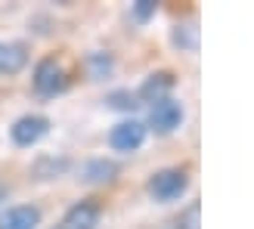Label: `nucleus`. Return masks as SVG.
Returning a JSON list of instances; mask_svg holds the SVG:
<instances>
[{
  "label": "nucleus",
  "instance_id": "obj_11",
  "mask_svg": "<svg viewBox=\"0 0 254 229\" xmlns=\"http://www.w3.org/2000/svg\"><path fill=\"white\" fill-rule=\"evenodd\" d=\"M177 229H201V205L198 201H189L177 217Z\"/></svg>",
  "mask_w": 254,
  "mask_h": 229
},
{
  "label": "nucleus",
  "instance_id": "obj_10",
  "mask_svg": "<svg viewBox=\"0 0 254 229\" xmlns=\"http://www.w3.org/2000/svg\"><path fill=\"white\" fill-rule=\"evenodd\" d=\"M115 173H118V168H115L112 161L96 158V161H87L84 168H81V180H87V183H106V180H112Z\"/></svg>",
  "mask_w": 254,
  "mask_h": 229
},
{
  "label": "nucleus",
  "instance_id": "obj_8",
  "mask_svg": "<svg viewBox=\"0 0 254 229\" xmlns=\"http://www.w3.org/2000/svg\"><path fill=\"white\" fill-rule=\"evenodd\" d=\"M28 65V50L19 41H0V74H19Z\"/></svg>",
  "mask_w": 254,
  "mask_h": 229
},
{
  "label": "nucleus",
  "instance_id": "obj_4",
  "mask_svg": "<svg viewBox=\"0 0 254 229\" xmlns=\"http://www.w3.org/2000/svg\"><path fill=\"white\" fill-rule=\"evenodd\" d=\"M50 133V121L44 118V114H22V118L9 127V136L12 143L28 149V146H37L41 139Z\"/></svg>",
  "mask_w": 254,
  "mask_h": 229
},
{
  "label": "nucleus",
  "instance_id": "obj_15",
  "mask_svg": "<svg viewBox=\"0 0 254 229\" xmlns=\"http://www.w3.org/2000/svg\"><path fill=\"white\" fill-rule=\"evenodd\" d=\"M109 103L115 106V109H133V106H136V99H133V93H112V96H109Z\"/></svg>",
  "mask_w": 254,
  "mask_h": 229
},
{
  "label": "nucleus",
  "instance_id": "obj_12",
  "mask_svg": "<svg viewBox=\"0 0 254 229\" xmlns=\"http://www.w3.org/2000/svg\"><path fill=\"white\" fill-rule=\"evenodd\" d=\"M174 44L180 47V50H189V53H192L195 44H198V28H195L192 22H189V25H177V31H174Z\"/></svg>",
  "mask_w": 254,
  "mask_h": 229
},
{
  "label": "nucleus",
  "instance_id": "obj_2",
  "mask_svg": "<svg viewBox=\"0 0 254 229\" xmlns=\"http://www.w3.org/2000/svg\"><path fill=\"white\" fill-rule=\"evenodd\" d=\"M183 118H186V109H183L180 99H174V96L158 99V103L149 106V124H146V130H155L158 136H171L177 127L183 124Z\"/></svg>",
  "mask_w": 254,
  "mask_h": 229
},
{
  "label": "nucleus",
  "instance_id": "obj_16",
  "mask_svg": "<svg viewBox=\"0 0 254 229\" xmlns=\"http://www.w3.org/2000/svg\"><path fill=\"white\" fill-rule=\"evenodd\" d=\"M3 195H6V189H3V186H0V201H3Z\"/></svg>",
  "mask_w": 254,
  "mask_h": 229
},
{
  "label": "nucleus",
  "instance_id": "obj_13",
  "mask_svg": "<svg viewBox=\"0 0 254 229\" xmlns=\"http://www.w3.org/2000/svg\"><path fill=\"white\" fill-rule=\"evenodd\" d=\"M90 68H93V78L103 81L106 74L112 71V59H109L106 53H93V56H90Z\"/></svg>",
  "mask_w": 254,
  "mask_h": 229
},
{
  "label": "nucleus",
  "instance_id": "obj_3",
  "mask_svg": "<svg viewBox=\"0 0 254 229\" xmlns=\"http://www.w3.org/2000/svg\"><path fill=\"white\" fill-rule=\"evenodd\" d=\"M146 133H149V130H146V124H143V121H136V118H124V121H118V124L109 130V146L115 149V152H121V155H130V152L143 149Z\"/></svg>",
  "mask_w": 254,
  "mask_h": 229
},
{
  "label": "nucleus",
  "instance_id": "obj_5",
  "mask_svg": "<svg viewBox=\"0 0 254 229\" xmlns=\"http://www.w3.org/2000/svg\"><path fill=\"white\" fill-rule=\"evenodd\" d=\"M65 68L59 65L56 59H44V62H37V68H34V90L37 93H44V96H56L59 90H65Z\"/></svg>",
  "mask_w": 254,
  "mask_h": 229
},
{
  "label": "nucleus",
  "instance_id": "obj_6",
  "mask_svg": "<svg viewBox=\"0 0 254 229\" xmlns=\"http://www.w3.org/2000/svg\"><path fill=\"white\" fill-rule=\"evenodd\" d=\"M99 226V205L96 201H78L65 211L59 229H96Z\"/></svg>",
  "mask_w": 254,
  "mask_h": 229
},
{
  "label": "nucleus",
  "instance_id": "obj_14",
  "mask_svg": "<svg viewBox=\"0 0 254 229\" xmlns=\"http://www.w3.org/2000/svg\"><path fill=\"white\" fill-rule=\"evenodd\" d=\"M130 9H133V16H136L139 22H146V19L152 16V12H155V3H152V0H136V3H133Z\"/></svg>",
  "mask_w": 254,
  "mask_h": 229
},
{
  "label": "nucleus",
  "instance_id": "obj_9",
  "mask_svg": "<svg viewBox=\"0 0 254 229\" xmlns=\"http://www.w3.org/2000/svg\"><path fill=\"white\" fill-rule=\"evenodd\" d=\"M174 90V74L171 71H158V74H149L146 84L139 87V96L146 103H158V99H168Z\"/></svg>",
  "mask_w": 254,
  "mask_h": 229
},
{
  "label": "nucleus",
  "instance_id": "obj_1",
  "mask_svg": "<svg viewBox=\"0 0 254 229\" xmlns=\"http://www.w3.org/2000/svg\"><path fill=\"white\" fill-rule=\"evenodd\" d=\"M189 189V173L183 168H164V171H155L149 176L146 183V192L152 201H161V205H168V201H177L183 192Z\"/></svg>",
  "mask_w": 254,
  "mask_h": 229
},
{
  "label": "nucleus",
  "instance_id": "obj_7",
  "mask_svg": "<svg viewBox=\"0 0 254 229\" xmlns=\"http://www.w3.org/2000/svg\"><path fill=\"white\" fill-rule=\"evenodd\" d=\"M41 226V211L34 205H12L0 214V229H37Z\"/></svg>",
  "mask_w": 254,
  "mask_h": 229
}]
</instances>
